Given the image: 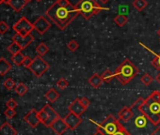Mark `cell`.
Segmentation results:
<instances>
[{
    "label": "cell",
    "instance_id": "d590c367",
    "mask_svg": "<svg viewBox=\"0 0 160 135\" xmlns=\"http://www.w3.org/2000/svg\"><path fill=\"white\" fill-rule=\"evenodd\" d=\"M56 3L60 6V7H63V8H68V7H71L72 4L69 2V0H57Z\"/></svg>",
    "mask_w": 160,
    "mask_h": 135
},
{
    "label": "cell",
    "instance_id": "8d00e7d4",
    "mask_svg": "<svg viewBox=\"0 0 160 135\" xmlns=\"http://www.w3.org/2000/svg\"><path fill=\"white\" fill-rule=\"evenodd\" d=\"M4 114H5L8 118H12V117H14V116L16 115V112H15V110L7 108V110H5V112H4Z\"/></svg>",
    "mask_w": 160,
    "mask_h": 135
},
{
    "label": "cell",
    "instance_id": "2e32d148",
    "mask_svg": "<svg viewBox=\"0 0 160 135\" xmlns=\"http://www.w3.org/2000/svg\"><path fill=\"white\" fill-rule=\"evenodd\" d=\"M0 135H17V130L8 122L0 126Z\"/></svg>",
    "mask_w": 160,
    "mask_h": 135
},
{
    "label": "cell",
    "instance_id": "9a60e30c",
    "mask_svg": "<svg viewBox=\"0 0 160 135\" xmlns=\"http://www.w3.org/2000/svg\"><path fill=\"white\" fill-rule=\"evenodd\" d=\"M33 40H34V38L32 37L31 34L28 35V36H27V37H23V36H21V35L15 33V35H14L13 38H12V40H13L14 42L18 43V44L21 46L22 49L27 48V47L33 41Z\"/></svg>",
    "mask_w": 160,
    "mask_h": 135
},
{
    "label": "cell",
    "instance_id": "ac0fdd59",
    "mask_svg": "<svg viewBox=\"0 0 160 135\" xmlns=\"http://www.w3.org/2000/svg\"><path fill=\"white\" fill-rule=\"evenodd\" d=\"M103 79L101 77V75L97 74V73H94L92 75V77H90L89 79V84L94 87V88H98L99 86H101V85L103 84Z\"/></svg>",
    "mask_w": 160,
    "mask_h": 135
},
{
    "label": "cell",
    "instance_id": "ee69618b",
    "mask_svg": "<svg viewBox=\"0 0 160 135\" xmlns=\"http://www.w3.org/2000/svg\"><path fill=\"white\" fill-rule=\"evenodd\" d=\"M99 1H100L101 3H103V4H107V3L109 1V0H99Z\"/></svg>",
    "mask_w": 160,
    "mask_h": 135
},
{
    "label": "cell",
    "instance_id": "4fadbf2b",
    "mask_svg": "<svg viewBox=\"0 0 160 135\" xmlns=\"http://www.w3.org/2000/svg\"><path fill=\"white\" fill-rule=\"evenodd\" d=\"M52 128V130L57 134V135H62L67 129H68V126L66 125L65 121L63 118L58 117L50 127Z\"/></svg>",
    "mask_w": 160,
    "mask_h": 135
},
{
    "label": "cell",
    "instance_id": "5bb4252c",
    "mask_svg": "<svg viewBox=\"0 0 160 135\" xmlns=\"http://www.w3.org/2000/svg\"><path fill=\"white\" fill-rule=\"evenodd\" d=\"M134 115V111L131 107H123L122 110L119 111L118 113V119L120 120L121 123H127L129 120L132 119Z\"/></svg>",
    "mask_w": 160,
    "mask_h": 135
},
{
    "label": "cell",
    "instance_id": "60d3db41",
    "mask_svg": "<svg viewBox=\"0 0 160 135\" xmlns=\"http://www.w3.org/2000/svg\"><path fill=\"white\" fill-rule=\"evenodd\" d=\"M113 135H129V134H128V132L125 130V128H123V126H122V128H121V129H119V130H118L116 133H114Z\"/></svg>",
    "mask_w": 160,
    "mask_h": 135
},
{
    "label": "cell",
    "instance_id": "7402d4cb",
    "mask_svg": "<svg viewBox=\"0 0 160 135\" xmlns=\"http://www.w3.org/2000/svg\"><path fill=\"white\" fill-rule=\"evenodd\" d=\"M132 5H133V7L135 8L136 11L141 12V11H143L147 7L148 3H147L146 0H134Z\"/></svg>",
    "mask_w": 160,
    "mask_h": 135
},
{
    "label": "cell",
    "instance_id": "8fae6325",
    "mask_svg": "<svg viewBox=\"0 0 160 135\" xmlns=\"http://www.w3.org/2000/svg\"><path fill=\"white\" fill-rule=\"evenodd\" d=\"M25 122H27L31 128H36L38 125L41 123L39 115H38V111L35 109H31L25 116H24Z\"/></svg>",
    "mask_w": 160,
    "mask_h": 135
},
{
    "label": "cell",
    "instance_id": "44dd1931",
    "mask_svg": "<svg viewBox=\"0 0 160 135\" xmlns=\"http://www.w3.org/2000/svg\"><path fill=\"white\" fill-rule=\"evenodd\" d=\"M44 97L51 102V103H54L55 101H57L59 98V93L55 89V88H50L45 94H44Z\"/></svg>",
    "mask_w": 160,
    "mask_h": 135
},
{
    "label": "cell",
    "instance_id": "7dc6e473",
    "mask_svg": "<svg viewBox=\"0 0 160 135\" xmlns=\"http://www.w3.org/2000/svg\"><path fill=\"white\" fill-rule=\"evenodd\" d=\"M27 1V3H28V2H30V1H32V0H26Z\"/></svg>",
    "mask_w": 160,
    "mask_h": 135
},
{
    "label": "cell",
    "instance_id": "3957f363",
    "mask_svg": "<svg viewBox=\"0 0 160 135\" xmlns=\"http://www.w3.org/2000/svg\"><path fill=\"white\" fill-rule=\"evenodd\" d=\"M138 72V69L133 64V62L129 59H125L116 69L114 74L119 82L125 86L133 80Z\"/></svg>",
    "mask_w": 160,
    "mask_h": 135
},
{
    "label": "cell",
    "instance_id": "484cf974",
    "mask_svg": "<svg viewBox=\"0 0 160 135\" xmlns=\"http://www.w3.org/2000/svg\"><path fill=\"white\" fill-rule=\"evenodd\" d=\"M14 90H15V92H16L19 96H24V95L28 92V86H27L25 84L19 83V84H17V85L15 86Z\"/></svg>",
    "mask_w": 160,
    "mask_h": 135
},
{
    "label": "cell",
    "instance_id": "f6af8a7d",
    "mask_svg": "<svg viewBox=\"0 0 160 135\" xmlns=\"http://www.w3.org/2000/svg\"><path fill=\"white\" fill-rule=\"evenodd\" d=\"M156 34H157V36H158V37L160 38V28H159V29H158V30L156 31Z\"/></svg>",
    "mask_w": 160,
    "mask_h": 135
},
{
    "label": "cell",
    "instance_id": "30bf717a",
    "mask_svg": "<svg viewBox=\"0 0 160 135\" xmlns=\"http://www.w3.org/2000/svg\"><path fill=\"white\" fill-rule=\"evenodd\" d=\"M63 119H64L66 125L68 126V128L71 130H74L82 122L81 117L72 114V113H69Z\"/></svg>",
    "mask_w": 160,
    "mask_h": 135
},
{
    "label": "cell",
    "instance_id": "836d02e7",
    "mask_svg": "<svg viewBox=\"0 0 160 135\" xmlns=\"http://www.w3.org/2000/svg\"><path fill=\"white\" fill-rule=\"evenodd\" d=\"M8 30L9 25L4 21H0V34H5Z\"/></svg>",
    "mask_w": 160,
    "mask_h": 135
},
{
    "label": "cell",
    "instance_id": "e575fe53",
    "mask_svg": "<svg viewBox=\"0 0 160 135\" xmlns=\"http://www.w3.org/2000/svg\"><path fill=\"white\" fill-rule=\"evenodd\" d=\"M17 102L13 100V99H10L7 102H6V106L7 108H10V109H12V110H15V108L17 107Z\"/></svg>",
    "mask_w": 160,
    "mask_h": 135
},
{
    "label": "cell",
    "instance_id": "d6a6232c",
    "mask_svg": "<svg viewBox=\"0 0 160 135\" xmlns=\"http://www.w3.org/2000/svg\"><path fill=\"white\" fill-rule=\"evenodd\" d=\"M144 102H145V100H144L143 98H141V97H140V98H138V100H136V101H135V102H134L130 107H131L132 109H138V108H139V107H140Z\"/></svg>",
    "mask_w": 160,
    "mask_h": 135
},
{
    "label": "cell",
    "instance_id": "7bdbcfd3",
    "mask_svg": "<svg viewBox=\"0 0 160 135\" xmlns=\"http://www.w3.org/2000/svg\"><path fill=\"white\" fill-rule=\"evenodd\" d=\"M155 81H156L158 84H160V72H159V73L156 75V77H155Z\"/></svg>",
    "mask_w": 160,
    "mask_h": 135
},
{
    "label": "cell",
    "instance_id": "c3c4849f",
    "mask_svg": "<svg viewBox=\"0 0 160 135\" xmlns=\"http://www.w3.org/2000/svg\"><path fill=\"white\" fill-rule=\"evenodd\" d=\"M36 1H38V2H40V1H42V0H36Z\"/></svg>",
    "mask_w": 160,
    "mask_h": 135
},
{
    "label": "cell",
    "instance_id": "ffe728a7",
    "mask_svg": "<svg viewBox=\"0 0 160 135\" xmlns=\"http://www.w3.org/2000/svg\"><path fill=\"white\" fill-rule=\"evenodd\" d=\"M27 4L26 0H11L8 5H10L15 12H20Z\"/></svg>",
    "mask_w": 160,
    "mask_h": 135
},
{
    "label": "cell",
    "instance_id": "7c38bea8",
    "mask_svg": "<svg viewBox=\"0 0 160 135\" xmlns=\"http://www.w3.org/2000/svg\"><path fill=\"white\" fill-rule=\"evenodd\" d=\"M68 110H69L70 113H72V114H76L78 116H81L85 113V111L87 109L81 104V102H80V100L79 99H75L68 106Z\"/></svg>",
    "mask_w": 160,
    "mask_h": 135
},
{
    "label": "cell",
    "instance_id": "52a82bcc",
    "mask_svg": "<svg viewBox=\"0 0 160 135\" xmlns=\"http://www.w3.org/2000/svg\"><path fill=\"white\" fill-rule=\"evenodd\" d=\"M28 69L36 77L39 78V77H42L48 71L49 64L42 56L37 55L33 59V61H32V63H31V65Z\"/></svg>",
    "mask_w": 160,
    "mask_h": 135
},
{
    "label": "cell",
    "instance_id": "74e56055",
    "mask_svg": "<svg viewBox=\"0 0 160 135\" xmlns=\"http://www.w3.org/2000/svg\"><path fill=\"white\" fill-rule=\"evenodd\" d=\"M149 97L154 101H160V92L159 91H153Z\"/></svg>",
    "mask_w": 160,
    "mask_h": 135
},
{
    "label": "cell",
    "instance_id": "d4e9b609",
    "mask_svg": "<svg viewBox=\"0 0 160 135\" xmlns=\"http://www.w3.org/2000/svg\"><path fill=\"white\" fill-rule=\"evenodd\" d=\"M48 51H49V48L47 47V45L45 44V43H40L37 47H36V53L38 54V55H40V56H43V55H45L47 53H48Z\"/></svg>",
    "mask_w": 160,
    "mask_h": 135
},
{
    "label": "cell",
    "instance_id": "f546056e",
    "mask_svg": "<svg viewBox=\"0 0 160 135\" xmlns=\"http://www.w3.org/2000/svg\"><path fill=\"white\" fill-rule=\"evenodd\" d=\"M67 48H68L71 52H74V51H76V50L79 48V43H78L76 40H70V41L67 43Z\"/></svg>",
    "mask_w": 160,
    "mask_h": 135
},
{
    "label": "cell",
    "instance_id": "9c48e42d",
    "mask_svg": "<svg viewBox=\"0 0 160 135\" xmlns=\"http://www.w3.org/2000/svg\"><path fill=\"white\" fill-rule=\"evenodd\" d=\"M34 29L41 35H43L50 27H51V23L44 17V16H40L33 24Z\"/></svg>",
    "mask_w": 160,
    "mask_h": 135
},
{
    "label": "cell",
    "instance_id": "5b68a950",
    "mask_svg": "<svg viewBox=\"0 0 160 135\" xmlns=\"http://www.w3.org/2000/svg\"><path fill=\"white\" fill-rule=\"evenodd\" d=\"M98 128H100L106 135H113L116 133L119 129L122 128V125L120 122L119 119H117L114 115L108 114L101 123H95Z\"/></svg>",
    "mask_w": 160,
    "mask_h": 135
},
{
    "label": "cell",
    "instance_id": "ab89813d",
    "mask_svg": "<svg viewBox=\"0 0 160 135\" xmlns=\"http://www.w3.org/2000/svg\"><path fill=\"white\" fill-rule=\"evenodd\" d=\"M32 61H33V59H31L29 56H26L24 61H23V66L26 67V68H29L31 63H32Z\"/></svg>",
    "mask_w": 160,
    "mask_h": 135
},
{
    "label": "cell",
    "instance_id": "8992f818",
    "mask_svg": "<svg viewBox=\"0 0 160 135\" xmlns=\"http://www.w3.org/2000/svg\"><path fill=\"white\" fill-rule=\"evenodd\" d=\"M38 115L40 118V121L42 124H43L45 127L50 128L51 125L58 118L60 117L59 114L49 105L46 104L44 105L39 112H38Z\"/></svg>",
    "mask_w": 160,
    "mask_h": 135
},
{
    "label": "cell",
    "instance_id": "1f68e13d",
    "mask_svg": "<svg viewBox=\"0 0 160 135\" xmlns=\"http://www.w3.org/2000/svg\"><path fill=\"white\" fill-rule=\"evenodd\" d=\"M15 82L12 79V78H8L5 82H4V86L7 88V89H9V90H11V89H12V88H15Z\"/></svg>",
    "mask_w": 160,
    "mask_h": 135
},
{
    "label": "cell",
    "instance_id": "6da1fadb",
    "mask_svg": "<svg viewBox=\"0 0 160 135\" xmlns=\"http://www.w3.org/2000/svg\"><path fill=\"white\" fill-rule=\"evenodd\" d=\"M134 115L127 123H122L129 135H154L160 129V123H153L138 109H133Z\"/></svg>",
    "mask_w": 160,
    "mask_h": 135
},
{
    "label": "cell",
    "instance_id": "4316f807",
    "mask_svg": "<svg viewBox=\"0 0 160 135\" xmlns=\"http://www.w3.org/2000/svg\"><path fill=\"white\" fill-rule=\"evenodd\" d=\"M25 57H26V56L20 52V53H18V54H13V55L12 56V59L13 63H14L16 66H21V65H23V61H24Z\"/></svg>",
    "mask_w": 160,
    "mask_h": 135
},
{
    "label": "cell",
    "instance_id": "cb8c5ba5",
    "mask_svg": "<svg viewBox=\"0 0 160 135\" xmlns=\"http://www.w3.org/2000/svg\"><path fill=\"white\" fill-rule=\"evenodd\" d=\"M101 77L103 79V82L105 83H110L112 81V79L115 77V74L110 71V70H106L102 74H101Z\"/></svg>",
    "mask_w": 160,
    "mask_h": 135
},
{
    "label": "cell",
    "instance_id": "d6986e66",
    "mask_svg": "<svg viewBox=\"0 0 160 135\" xmlns=\"http://www.w3.org/2000/svg\"><path fill=\"white\" fill-rule=\"evenodd\" d=\"M12 68V65L4 58H0V76H4Z\"/></svg>",
    "mask_w": 160,
    "mask_h": 135
},
{
    "label": "cell",
    "instance_id": "277c9868",
    "mask_svg": "<svg viewBox=\"0 0 160 135\" xmlns=\"http://www.w3.org/2000/svg\"><path fill=\"white\" fill-rule=\"evenodd\" d=\"M74 8L78 15H81L86 20L103 11H109V8L101 7L96 0H80Z\"/></svg>",
    "mask_w": 160,
    "mask_h": 135
},
{
    "label": "cell",
    "instance_id": "f35d334b",
    "mask_svg": "<svg viewBox=\"0 0 160 135\" xmlns=\"http://www.w3.org/2000/svg\"><path fill=\"white\" fill-rule=\"evenodd\" d=\"M79 100H80V102H81V104H82L86 109L90 106V103H91V102H90V100H89V99H88V98H86V97H82V98H80Z\"/></svg>",
    "mask_w": 160,
    "mask_h": 135
},
{
    "label": "cell",
    "instance_id": "e0dca14e",
    "mask_svg": "<svg viewBox=\"0 0 160 135\" xmlns=\"http://www.w3.org/2000/svg\"><path fill=\"white\" fill-rule=\"evenodd\" d=\"M139 44H140L144 49H146L147 51H149V52H151L152 54H154V56H155V57L152 60V63H151V64H152V66L154 68V69H156L157 71H159V72H160V54H156V53L152 52V50H150L148 47H146V46H145L144 44H142V43H139Z\"/></svg>",
    "mask_w": 160,
    "mask_h": 135
},
{
    "label": "cell",
    "instance_id": "4dcf8cb0",
    "mask_svg": "<svg viewBox=\"0 0 160 135\" xmlns=\"http://www.w3.org/2000/svg\"><path fill=\"white\" fill-rule=\"evenodd\" d=\"M68 86H69V82H68L65 78H60V79L57 82V86H58V88H59V89H61V90L67 88Z\"/></svg>",
    "mask_w": 160,
    "mask_h": 135
},
{
    "label": "cell",
    "instance_id": "7a4b0ae2",
    "mask_svg": "<svg viewBox=\"0 0 160 135\" xmlns=\"http://www.w3.org/2000/svg\"><path fill=\"white\" fill-rule=\"evenodd\" d=\"M45 15L61 30H64L78 15L74 6L63 8L56 2L46 10Z\"/></svg>",
    "mask_w": 160,
    "mask_h": 135
},
{
    "label": "cell",
    "instance_id": "bcb514c9",
    "mask_svg": "<svg viewBox=\"0 0 160 135\" xmlns=\"http://www.w3.org/2000/svg\"><path fill=\"white\" fill-rule=\"evenodd\" d=\"M6 0H0V4H2V3H5Z\"/></svg>",
    "mask_w": 160,
    "mask_h": 135
},
{
    "label": "cell",
    "instance_id": "f1b7e54d",
    "mask_svg": "<svg viewBox=\"0 0 160 135\" xmlns=\"http://www.w3.org/2000/svg\"><path fill=\"white\" fill-rule=\"evenodd\" d=\"M152 81H153L152 77L149 73H144V74L140 77V82L142 83V85H144V86H150V85L152 83Z\"/></svg>",
    "mask_w": 160,
    "mask_h": 135
},
{
    "label": "cell",
    "instance_id": "83f0119b",
    "mask_svg": "<svg viewBox=\"0 0 160 135\" xmlns=\"http://www.w3.org/2000/svg\"><path fill=\"white\" fill-rule=\"evenodd\" d=\"M8 51H9V52L13 55V54H15L20 53V52L22 51V48H21V46H20L18 43H16V42L12 41V43H11V44L9 45V47H8Z\"/></svg>",
    "mask_w": 160,
    "mask_h": 135
},
{
    "label": "cell",
    "instance_id": "b9f144b4",
    "mask_svg": "<svg viewBox=\"0 0 160 135\" xmlns=\"http://www.w3.org/2000/svg\"><path fill=\"white\" fill-rule=\"evenodd\" d=\"M92 135H106V134H105V133H104L100 128H96V131H95Z\"/></svg>",
    "mask_w": 160,
    "mask_h": 135
},
{
    "label": "cell",
    "instance_id": "603a6c76",
    "mask_svg": "<svg viewBox=\"0 0 160 135\" xmlns=\"http://www.w3.org/2000/svg\"><path fill=\"white\" fill-rule=\"evenodd\" d=\"M127 22H128V18L124 14H118L114 18V23L120 27H122L123 26H125Z\"/></svg>",
    "mask_w": 160,
    "mask_h": 135
},
{
    "label": "cell",
    "instance_id": "ba28073f",
    "mask_svg": "<svg viewBox=\"0 0 160 135\" xmlns=\"http://www.w3.org/2000/svg\"><path fill=\"white\" fill-rule=\"evenodd\" d=\"M13 30L21 36L27 37L34 30V26L26 17H21L20 20L13 25Z\"/></svg>",
    "mask_w": 160,
    "mask_h": 135
}]
</instances>
